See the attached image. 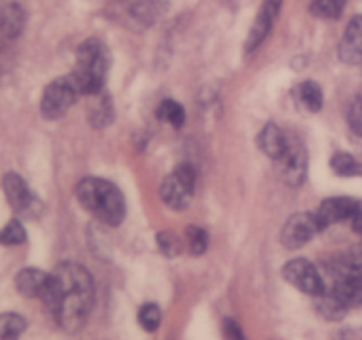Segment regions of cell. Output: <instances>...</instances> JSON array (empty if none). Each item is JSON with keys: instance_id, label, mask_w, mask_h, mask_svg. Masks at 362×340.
Returning a JSON list of instances; mask_svg holds the SVG:
<instances>
[{"instance_id": "cell-27", "label": "cell", "mask_w": 362, "mask_h": 340, "mask_svg": "<svg viewBox=\"0 0 362 340\" xmlns=\"http://www.w3.org/2000/svg\"><path fill=\"white\" fill-rule=\"evenodd\" d=\"M158 244L159 250L166 255V257H177V255L182 251V243L177 237V234H173L172 230H163L158 234Z\"/></svg>"}, {"instance_id": "cell-24", "label": "cell", "mask_w": 362, "mask_h": 340, "mask_svg": "<svg viewBox=\"0 0 362 340\" xmlns=\"http://www.w3.org/2000/svg\"><path fill=\"white\" fill-rule=\"evenodd\" d=\"M27 241V232L20 220H11L2 230H0V244L4 246H16Z\"/></svg>"}, {"instance_id": "cell-26", "label": "cell", "mask_w": 362, "mask_h": 340, "mask_svg": "<svg viewBox=\"0 0 362 340\" xmlns=\"http://www.w3.org/2000/svg\"><path fill=\"white\" fill-rule=\"evenodd\" d=\"M138 322H140L145 332H156L161 324V310H159L158 305L145 303L138 310Z\"/></svg>"}, {"instance_id": "cell-5", "label": "cell", "mask_w": 362, "mask_h": 340, "mask_svg": "<svg viewBox=\"0 0 362 340\" xmlns=\"http://www.w3.org/2000/svg\"><path fill=\"white\" fill-rule=\"evenodd\" d=\"M78 96H80V92H78L71 76L57 78L52 84L46 85L45 92H42L41 105H39L42 117L48 120L60 119L73 106Z\"/></svg>"}, {"instance_id": "cell-30", "label": "cell", "mask_w": 362, "mask_h": 340, "mask_svg": "<svg viewBox=\"0 0 362 340\" xmlns=\"http://www.w3.org/2000/svg\"><path fill=\"white\" fill-rule=\"evenodd\" d=\"M350 222H352L354 230L362 236V202L361 200H359V205H357L356 212H354V216L350 218Z\"/></svg>"}, {"instance_id": "cell-19", "label": "cell", "mask_w": 362, "mask_h": 340, "mask_svg": "<svg viewBox=\"0 0 362 340\" xmlns=\"http://www.w3.org/2000/svg\"><path fill=\"white\" fill-rule=\"evenodd\" d=\"M297 99L310 112H320V108L324 106V92H322L320 85L313 80L303 81L297 87Z\"/></svg>"}, {"instance_id": "cell-15", "label": "cell", "mask_w": 362, "mask_h": 340, "mask_svg": "<svg viewBox=\"0 0 362 340\" xmlns=\"http://www.w3.org/2000/svg\"><path fill=\"white\" fill-rule=\"evenodd\" d=\"M87 98H90L87 110L92 126L98 128V130L110 126L113 120V105L110 96L105 91H99L95 94L87 96Z\"/></svg>"}, {"instance_id": "cell-17", "label": "cell", "mask_w": 362, "mask_h": 340, "mask_svg": "<svg viewBox=\"0 0 362 340\" xmlns=\"http://www.w3.org/2000/svg\"><path fill=\"white\" fill-rule=\"evenodd\" d=\"M25 11L20 4H7L0 11V30L7 39H16L23 32Z\"/></svg>"}, {"instance_id": "cell-23", "label": "cell", "mask_w": 362, "mask_h": 340, "mask_svg": "<svg viewBox=\"0 0 362 340\" xmlns=\"http://www.w3.org/2000/svg\"><path fill=\"white\" fill-rule=\"evenodd\" d=\"M186 244L187 250H189L191 255L198 257V255L205 254L209 246V236L202 227L189 225L186 229Z\"/></svg>"}, {"instance_id": "cell-28", "label": "cell", "mask_w": 362, "mask_h": 340, "mask_svg": "<svg viewBox=\"0 0 362 340\" xmlns=\"http://www.w3.org/2000/svg\"><path fill=\"white\" fill-rule=\"evenodd\" d=\"M349 124L356 135L362 137V96H357L349 110Z\"/></svg>"}, {"instance_id": "cell-21", "label": "cell", "mask_w": 362, "mask_h": 340, "mask_svg": "<svg viewBox=\"0 0 362 340\" xmlns=\"http://www.w3.org/2000/svg\"><path fill=\"white\" fill-rule=\"evenodd\" d=\"M27 328V321L20 314L6 312L0 314V339H16Z\"/></svg>"}, {"instance_id": "cell-7", "label": "cell", "mask_w": 362, "mask_h": 340, "mask_svg": "<svg viewBox=\"0 0 362 340\" xmlns=\"http://www.w3.org/2000/svg\"><path fill=\"white\" fill-rule=\"evenodd\" d=\"M283 278L299 289L300 293L310 294V296H320L325 290V282L313 262L306 259H293L283 266Z\"/></svg>"}, {"instance_id": "cell-18", "label": "cell", "mask_w": 362, "mask_h": 340, "mask_svg": "<svg viewBox=\"0 0 362 340\" xmlns=\"http://www.w3.org/2000/svg\"><path fill=\"white\" fill-rule=\"evenodd\" d=\"M317 310L329 321H339L345 317L349 307L339 300L334 290L325 289L320 296H317Z\"/></svg>"}, {"instance_id": "cell-1", "label": "cell", "mask_w": 362, "mask_h": 340, "mask_svg": "<svg viewBox=\"0 0 362 340\" xmlns=\"http://www.w3.org/2000/svg\"><path fill=\"white\" fill-rule=\"evenodd\" d=\"M39 300L66 332H78L87 322L94 305V282L87 268L76 262H60L49 273Z\"/></svg>"}, {"instance_id": "cell-6", "label": "cell", "mask_w": 362, "mask_h": 340, "mask_svg": "<svg viewBox=\"0 0 362 340\" xmlns=\"http://www.w3.org/2000/svg\"><path fill=\"white\" fill-rule=\"evenodd\" d=\"M278 170L281 179L288 186H300L306 179L308 172V154L304 145L297 138H286V147L278 159Z\"/></svg>"}, {"instance_id": "cell-9", "label": "cell", "mask_w": 362, "mask_h": 340, "mask_svg": "<svg viewBox=\"0 0 362 340\" xmlns=\"http://www.w3.org/2000/svg\"><path fill=\"white\" fill-rule=\"evenodd\" d=\"M320 232L315 212H297L288 218L281 230V243L288 250H297L310 243L315 234Z\"/></svg>"}, {"instance_id": "cell-20", "label": "cell", "mask_w": 362, "mask_h": 340, "mask_svg": "<svg viewBox=\"0 0 362 340\" xmlns=\"http://www.w3.org/2000/svg\"><path fill=\"white\" fill-rule=\"evenodd\" d=\"M158 115L159 119L172 124L173 128H180L186 123V110L175 99H163L161 106L158 110Z\"/></svg>"}, {"instance_id": "cell-3", "label": "cell", "mask_w": 362, "mask_h": 340, "mask_svg": "<svg viewBox=\"0 0 362 340\" xmlns=\"http://www.w3.org/2000/svg\"><path fill=\"white\" fill-rule=\"evenodd\" d=\"M110 69V52L99 39H87L76 52V66L69 74L80 96L103 91Z\"/></svg>"}, {"instance_id": "cell-22", "label": "cell", "mask_w": 362, "mask_h": 340, "mask_svg": "<svg viewBox=\"0 0 362 340\" xmlns=\"http://www.w3.org/2000/svg\"><path fill=\"white\" fill-rule=\"evenodd\" d=\"M331 166L338 176L352 177L362 174L361 163L349 152H336L331 158Z\"/></svg>"}, {"instance_id": "cell-29", "label": "cell", "mask_w": 362, "mask_h": 340, "mask_svg": "<svg viewBox=\"0 0 362 340\" xmlns=\"http://www.w3.org/2000/svg\"><path fill=\"white\" fill-rule=\"evenodd\" d=\"M223 332H225L226 339H232V340H243V329H240L239 322H235L233 319H225L223 322Z\"/></svg>"}, {"instance_id": "cell-8", "label": "cell", "mask_w": 362, "mask_h": 340, "mask_svg": "<svg viewBox=\"0 0 362 340\" xmlns=\"http://www.w3.org/2000/svg\"><path fill=\"white\" fill-rule=\"evenodd\" d=\"M4 193L11 208L23 218H34L41 212V200L30 191L28 184L16 172H9L4 177Z\"/></svg>"}, {"instance_id": "cell-25", "label": "cell", "mask_w": 362, "mask_h": 340, "mask_svg": "<svg viewBox=\"0 0 362 340\" xmlns=\"http://www.w3.org/2000/svg\"><path fill=\"white\" fill-rule=\"evenodd\" d=\"M346 6V0H313L311 13L318 18H338Z\"/></svg>"}, {"instance_id": "cell-2", "label": "cell", "mask_w": 362, "mask_h": 340, "mask_svg": "<svg viewBox=\"0 0 362 340\" xmlns=\"http://www.w3.org/2000/svg\"><path fill=\"white\" fill-rule=\"evenodd\" d=\"M78 202L90 215L110 227L122 223L126 216V200L119 188L101 177H85L76 186Z\"/></svg>"}, {"instance_id": "cell-10", "label": "cell", "mask_w": 362, "mask_h": 340, "mask_svg": "<svg viewBox=\"0 0 362 340\" xmlns=\"http://www.w3.org/2000/svg\"><path fill=\"white\" fill-rule=\"evenodd\" d=\"M359 200L352 197H331L325 198L318 209L315 211V218H317L318 229L325 230L327 227L334 225V223L345 222L350 220L356 212Z\"/></svg>"}, {"instance_id": "cell-14", "label": "cell", "mask_w": 362, "mask_h": 340, "mask_svg": "<svg viewBox=\"0 0 362 340\" xmlns=\"http://www.w3.org/2000/svg\"><path fill=\"white\" fill-rule=\"evenodd\" d=\"M49 273L41 271L37 268H23L14 276V285L18 293L25 298H41L46 283H48Z\"/></svg>"}, {"instance_id": "cell-11", "label": "cell", "mask_w": 362, "mask_h": 340, "mask_svg": "<svg viewBox=\"0 0 362 340\" xmlns=\"http://www.w3.org/2000/svg\"><path fill=\"white\" fill-rule=\"evenodd\" d=\"M283 0H264L260 11L257 14V20L251 25V30L247 34L246 41V50L247 52H253L258 46L264 42V39L271 34L272 27H274L276 20L279 16V11H281Z\"/></svg>"}, {"instance_id": "cell-13", "label": "cell", "mask_w": 362, "mask_h": 340, "mask_svg": "<svg viewBox=\"0 0 362 340\" xmlns=\"http://www.w3.org/2000/svg\"><path fill=\"white\" fill-rule=\"evenodd\" d=\"M339 57L346 64H362V16L357 14L346 25L339 42Z\"/></svg>"}, {"instance_id": "cell-12", "label": "cell", "mask_w": 362, "mask_h": 340, "mask_svg": "<svg viewBox=\"0 0 362 340\" xmlns=\"http://www.w3.org/2000/svg\"><path fill=\"white\" fill-rule=\"evenodd\" d=\"M332 290L349 308L362 307V266L354 264L343 269Z\"/></svg>"}, {"instance_id": "cell-16", "label": "cell", "mask_w": 362, "mask_h": 340, "mask_svg": "<svg viewBox=\"0 0 362 340\" xmlns=\"http://www.w3.org/2000/svg\"><path fill=\"white\" fill-rule=\"evenodd\" d=\"M286 138L288 137H286V135L283 133L278 126H276V124L271 123V124H267V126L262 128L257 142H258V147L262 149V152L276 162V159L281 156V152L285 151Z\"/></svg>"}, {"instance_id": "cell-4", "label": "cell", "mask_w": 362, "mask_h": 340, "mask_svg": "<svg viewBox=\"0 0 362 340\" xmlns=\"http://www.w3.org/2000/svg\"><path fill=\"white\" fill-rule=\"evenodd\" d=\"M194 183H197L194 169L189 163H182L161 183L159 191H161L163 202L175 211H182L193 200Z\"/></svg>"}]
</instances>
